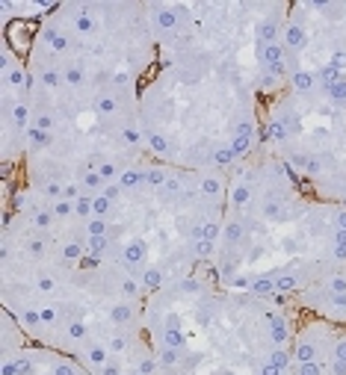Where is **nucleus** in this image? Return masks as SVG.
Masks as SVG:
<instances>
[{
	"mask_svg": "<svg viewBox=\"0 0 346 375\" xmlns=\"http://www.w3.org/2000/svg\"><path fill=\"white\" fill-rule=\"evenodd\" d=\"M160 59L139 92L151 160L231 172L263 142L266 101L287 86L281 0H154Z\"/></svg>",
	"mask_w": 346,
	"mask_h": 375,
	"instance_id": "f257e3e1",
	"label": "nucleus"
},
{
	"mask_svg": "<svg viewBox=\"0 0 346 375\" xmlns=\"http://www.w3.org/2000/svg\"><path fill=\"white\" fill-rule=\"evenodd\" d=\"M148 292L89 251L86 201L9 189L0 234V310L30 343L95 375H157L145 334Z\"/></svg>",
	"mask_w": 346,
	"mask_h": 375,
	"instance_id": "f03ea898",
	"label": "nucleus"
},
{
	"mask_svg": "<svg viewBox=\"0 0 346 375\" xmlns=\"http://www.w3.org/2000/svg\"><path fill=\"white\" fill-rule=\"evenodd\" d=\"M201 272L222 289L346 325V207L311 195L278 157L257 148L228 172L222 231Z\"/></svg>",
	"mask_w": 346,
	"mask_h": 375,
	"instance_id": "7ed1b4c3",
	"label": "nucleus"
},
{
	"mask_svg": "<svg viewBox=\"0 0 346 375\" xmlns=\"http://www.w3.org/2000/svg\"><path fill=\"white\" fill-rule=\"evenodd\" d=\"M225 201L228 172H186L145 157L86 201L89 251L151 295L210 263Z\"/></svg>",
	"mask_w": 346,
	"mask_h": 375,
	"instance_id": "20e7f679",
	"label": "nucleus"
},
{
	"mask_svg": "<svg viewBox=\"0 0 346 375\" xmlns=\"http://www.w3.org/2000/svg\"><path fill=\"white\" fill-rule=\"evenodd\" d=\"M145 334L157 375H296V310L204 272L148 295Z\"/></svg>",
	"mask_w": 346,
	"mask_h": 375,
	"instance_id": "39448f33",
	"label": "nucleus"
},
{
	"mask_svg": "<svg viewBox=\"0 0 346 375\" xmlns=\"http://www.w3.org/2000/svg\"><path fill=\"white\" fill-rule=\"evenodd\" d=\"M21 44H9L42 83L142 89L160 59L142 0H68L42 6L36 18L21 9Z\"/></svg>",
	"mask_w": 346,
	"mask_h": 375,
	"instance_id": "423d86ee",
	"label": "nucleus"
},
{
	"mask_svg": "<svg viewBox=\"0 0 346 375\" xmlns=\"http://www.w3.org/2000/svg\"><path fill=\"white\" fill-rule=\"evenodd\" d=\"M260 148L311 195L346 207V77L290 80L266 101Z\"/></svg>",
	"mask_w": 346,
	"mask_h": 375,
	"instance_id": "0eeeda50",
	"label": "nucleus"
},
{
	"mask_svg": "<svg viewBox=\"0 0 346 375\" xmlns=\"http://www.w3.org/2000/svg\"><path fill=\"white\" fill-rule=\"evenodd\" d=\"M284 65L287 83L299 77H346V0L290 3Z\"/></svg>",
	"mask_w": 346,
	"mask_h": 375,
	"instance_id": "6e6552de",
	"label": "nucleus"
},
{
	"mask_svg": "<svg viewBox=\"0 0 346 375\" xmlns=\"http://www.w3.org/2000/svg\"><path fill=\"white\" fill-rule=\"evenodd\" d=\"M30 136V77L24 53L9 42L0 44V163L12 183L21 172Z\"/></svg>",
	"mask_w": 346,
	"mask_h": 375,
	"instance_id": "1a4fd4ad",
	"label": "nucleus"
},
{
	"mask_svg": "<svg viewBox=\"0 0 346 375\" xmlns=\"http://www.w3.org/2000/svg\"><path fill=\"white\" fill-rule=\"evenodd\" d=\"M0 375H95L80 360L27 340L21 325L0 310Z\"/></svg>",
	"mask_w": 346,
	"mask_h": 375,
	"instance_id": "9d476101",
	"label": "nucleus"
},
{
	"mask_svg": "<svg viewBox=\"0 0 346 375\" xmlns=\"http://www.w3.org/2000/svg\"><path fill=\"white\" fill-rule=\"evenodd\" d=\"M296 375H346V325L296 313Z\"/></svg>",
	"mask_w": 346,
	"mask_h": 375,
	"instance_id": "9b49d317",
	"label": "nucleus"
}]
</instances>
